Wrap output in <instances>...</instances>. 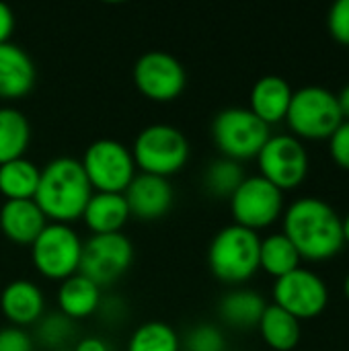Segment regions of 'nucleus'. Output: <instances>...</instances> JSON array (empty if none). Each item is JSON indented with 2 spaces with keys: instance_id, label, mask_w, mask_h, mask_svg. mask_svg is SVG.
Here are the masks:
<instances>
[{
  "instance_id": "24",
  "label": "nucleus",
  "mask_w": 349,
  "mask_h": 351,
  "mask_svg": "<svg viewBox=\"0 0 349 351\" xmlns=\"http://www.w3.org/2000/svg\"><path fill=\"white\" fill-rule=\"evenodd\" d=\"M41 169L29 158H16L0 165V193L6 202L33 199L39 185Z\"/></svg>"
},
{
  "instance_id": "21",
  "label": "nucleus",
  "mask_w": 349,
  "mask_h": 351,
  "mask_svg": "<svg viewBox=\"0 0 349 351\" xmlns=\"http://www.w3.org/2000/svg\"><path fill=\"white\" fill-rule=\"evenodd\" d=\"M265 308H267V302L263 300V296L255 290H249V288L230 290L218 302L220 319L228 327L239 329V331L255 329L259 325Z\"/></svg>"
},
{
  "instance_id": "25",
  "label": "nucleus",
  "mask_w": 349,
  "mask_h": 351,
  "mask_svg": "<svg viewBox=\"0 0 349 351\" xmlns=\"http://www.w3.org/2000/svg\"><path fill=\"white\" fill-rule=\"evenodd\" d=\"M300 261H302L300 253L296 251V247L290 243V239L284 232H276V234L261 239L259 269H263L272 278L278 280V278L298 269Z\"/></svg>"
},
{
  "instance_id": "15",
  "label": "nucleus",
  "mask_w": 349,
  "mask_h": 351,
  "mask_svg": "<svg viewBox=\"0 0 349 351\" xmlns=\"http://www.w3.org/2000/svg\"><path fill=\"white\" fill-rule=\"evenodd\" d=\"M0 311L12 327H31L45 315V296L31 280H12L0 292Z\"/></svg>"
},
{
  "instance_id": "1",
  "label": "nucleus",
  "mask_w": 349,
  "mask_h": 351,
  "mask_svg": "<svg viewBox=\"0 0 349 351\" xmlns=\"http://www.w3.org/2000/svg\"><path fill=\"white\" fill-rule=\"evenodd\" d=\"M302 259L327 261L335 257L346 241L341 216L321 197H300L284 212V230Z\"/></svg>"
},
{
  "instance_id": "22",
  "label": "nucleus",
  "mask_w": 349,
  "mask_h": 351,
  "mask_svg": "<svg viewBox=\"0 0 349 351\" xmlns=\"http://www.w3.org/2000/svg\"><path fill=\"white\" fill-rule=\"evenodd\" d=\"M263 341L274 351H292L300 343V321L276 304H267L259 325Z\"/></svg>"
},
{
  "instance_id": "27",
  "label": "nucleus",
  "mask_w": 349,
  "mask_h": 351,
  "mask_svg": "<svg viewBox=\"0 0 349 351\" xmlns=\"http://www.w3.org/2000/svg\"><path fill=\"white\" fill-rule=\"evenodd\" d=\"M243 179H245V171L241 162L222 156L208 165L204 173V187L210 195L218 199H230V195L237 191Z\"/></svg>"
},
{
  "instance_id": "30",
  "label": "nucleus",
  "mask_w": 349,
  "mask_h": 351,
  "mask_svg": "<svg viewBox=\"0 0 349 351\" xmlns=\"http://www.w3.org/2000/svg\"><path fill=\"white\" fill-rule=\"evenodd\" d=\"M329 33L335 41L349 45V0H337L327 16Z\"/></svg>"
},
{
  "instance_id": "7",
  "label": "nucleus",
  "mask_w": 349,
  "mask_h": 351,
  "mask_svg": "<svg viewBox=\"0 0 349 351\" xmlns=\"http://www.w3.org/2000/svg\"><path fill=\"white\" fill-rule=\"evenodd\" d=\"M82 239L70 224L47 222L31 245V261L39 276L64 282L78 274L82 259Z\"/></svg>"
},
{
  "instance_id": "31",
  "label": "nucleus",
  "mask_w": 349,
  "mask_h": 351,
  "mask_svg": "<svg viewBox=\"0 0 349 351\" xmlns=\"http://www.w3.org/2000/svg\"><path fill=\"white\" fill-rule=\"evenodd\" d=\"M329 152L333 162L339 169L349 171V121H341V125L329 138Z\"/></svg>"
},
{
  "instance_id": "3",
  "label": "nucleus",
  "mask_w": 349,
  "mask_h": 351,
  "mask_svg": "<svg viewBox=\"0 0 349 351\" xmlns=\"http://www.w3.org/2000/svg\"><path fill=\"white\" fill-rule=\"evenodd\" d=\"M261 239L255 230L239 224L220 228L208 247V267L216 280L228 286L249 282L259 269Z\"/></svg>"
},
{
  "instance_id": "8",
  "label": "nucleus",
  "mask_w": 349,
  "mask_h": 351,
  "mask_svg": "<svg viewBox=\"0 0 349 351\" xmlns=\"http://www.w3.org/2000/svg\"><path fill=\"white\" fill-rule=\"evenodd\" d=\"M80 165L93 191L99 193H123L138 175L132 150L113 138L95 140L84 150Z\"/></svg>"
},
{
  "instance_id": "28",
  "label": "nucleus",
  "mask_w": 349,
  "mask_h": 351,
  "mask_svg": "<svg viewBox=\"0 0 349 351\" xmlns=\"http://www.w3.org/2000/svg\"><path fill=\"white\" fill-rule=\"evenodd\" d=\"M35 329V343L51 351L68 350V343L74 339V321L64 317L62 313L43 315Z\"/></svg>"
},
{
  "instance_id": "38",
  "label": "nucleus",
  "mask_w": 349,
  "mask_h": 351,
  "mask_svg": "<svg viewBox=\"0 0 349 351\" xmlns=\"http://www.w3.org/2000/svg\"><path fill=\"white\" fill-rule=\"evenodd\" d=\"M60 351H72V350H70V348H68V350H60Z\"/></svg>"
},
{
  "instance_id": "13",
  "label": "nucleus",
  "mask_w": 349,
  "mask_h": 351,
  "mask_svg": "<svg viewBox=\"0 0 349 351\" xmlns=\"http://www.w3.org/2000/svg\"><path fill=\"white\" fill-rule=\"evenodd\" d=\"M132 74L136 88L154 103L175 101L187 84L183 64L175 56L160 49L142 53L134 64Z\"/></svg>"
},
{
  "instance_id": "16",
  "label": "nucleus",
  "mask_w": 349,
  "mask_h": 351,
  "mask_svg": "<svg viewBox=\"0 0 349 351\" xmlns=\"http://www.w3.org/2000/svg\"><path fill=\"white\" fill-rule=\"evenodd\" d=\"M37 70L31 56L14 45L2 43L0 45V99L14 101L31 93L35 86Z\"/></svg>"
},
{
  "instance_id": "35",
  "label": "nucleus",
  "mask_w": 349,
  "mask_h": 351,
  "mask_svg": "<svg viewBox=\"0 0 349 351\" xmlns=\"http://www.w3.org/2000/svg\"><path fill=\"white\" fill-rule=\"evenodd\" d=\"M337 103H339V111H341L344 119L349 121V84H346V86L339 90V95H337Z\"/></svg>"
},
{
  "instance_id": "9",
  "label": "nucleus",
  "mask_w": 349,
  "mask_h": 351,
  "mask_svg": "<svg viewBox=\"0 0 349 351\" xmlns=\"http://www.w3.org/2000/svg\"><path fill=\"white\" fill-rule=\"evenodd\" d=\"M228 202L234 224L255 232L272 226L284 214V191L261 175L245 177Z\"/></svg>"
},
{
  "instance_id": "26",
  "label": "nucleus",
  "mask_w": 349,
  "mask_h": 351,
  "mask_svg": "<svg viewBox=\"0 0 349 351\" xmlns=\"http://www.w3.org/2000/svg\"><path fill=\"white\" fill-rule=\"evenodd\" d=\"M128 351H181V337L163 321H146L132 333Z\"/></svg>"
},
{
  "instance_id": "23",
  "label": "nucleus",
  "mask_w": 349,
  "mask_h": 351,
  "mask_svg": "<svg viewBox=\"0 0 349 351\" xmlns=\"http://www.w3.org/2000/svg\"><path fill=\"white\" fill-rule=\"evenodd\" d=\"M31 142V125L23 111L0 107V165L23 158Z\"/></svg>"
},
{
  "instance_id": "32",
  "label": "nucleus",
  "mask_w": 349,
  "mask_h": 351,
  "mask_svg": "<svg viewBox=\"0 0 349 351\" xmlns=\"http://www.w3.org/2000/svg\"><path fill=\"white\" fill-rule=\"evenodd\" d=\"M0 351H35L33 337L21 327L0 329Z\"/></svg>"
},
{
  "instance_id": "11",
  "label": "nucleus",
  "mask_w": 349,
  "mask_h": 351,
  "mask_svg": "<svg viewBox=\"0 0 349 351\" xmlns=\"http://www.w3.org/2000/svg\"><path fill=\"white\" fill-rule=\"evenodd\" d=\"M257 165L259 175L280 191L296 189L309 175V152L296 136L276 134L257 154Z\"/></svg>"
},
{
  "instance_id": "10",
  "label": "nucleus",
  "mask_w": 349,
  "mask_h": 351,
  "mask_svg": "<svg viewBox=\"0 0 349 351\" xmlns=\"http://www.w3.org/2000/svg\"><path fill=\"white\" fill-rule=\"evenodd\" d=\"M134 263V245L123 232L93 234L84 241L80 269L99 288L115 284Z\"/></svg>"
},
{
  "instance_id": "19",
  "label": "nucleus",
  "mask_w": 349,
  "mask_h": 351,
  "mask_svg": "<svg viewBox=\"0 0 349 351\" xmlns=\"http://www.w3.org/2000/svg\"><path fill=\"white\" fill-rule=\"evenodd\" d=\"M82 220L93 234H113L121 232L130 220V208L123 193H99L93 191Z\"/></svg>"
},
{
  "instance_id": "2",
  "label": "nucleus",
  "mask_w": 349,
  "mask_h": 351,
  "mask_svg": "<svg viewBox=\"0 0 349 351\" xmlns=\"http://www.w3.org/2000/svg\"><path fill=\"white\" fill-rule=\"evenodd\" d=\"M91 195L93 187L80 160L72 156H58L41 169L33 202L39 206L47 222L70 224L82 218Z\"/></svg>"
},
{
  "instance_id": "29",
  "label": "nucleus",
  "mask_w": 349,
  "mask_h": 351,
  "mask_svg": "<svg viewBox=\"0 0 349 351\" xmlns=\"http://www.w3.org/2000/svg\"><path fill=\"white\" fill-rule=\"evenodd\" d=\"M183 351H226V337L222 329L212 323L195 325L183 339Z\"/></svg>"
},
{
  "instance_id": "5",
  "label": "nucleus",
  "mask_w": 349,
  "mask_h": 351,
  "mask_svg": "<svg viewBox=\"0 0 349 351\" xmlns=\"http://www.w3.org/2000/svg\"><path fill=\"white\" fill-rule=\"evenodd\" d=\"M286 121L298 140H329L344 121L337 95L319 84L294 90Z\"/></svg>"
},
{
  "instance_id": "12",
  "label": "nucleus",
  "mask_w": 349,
  "mask_h": 351,
  "mask_svg": "<svg viewBox=\"0 0 349 351\" xmlns=\"http://www.w3.org/2000/svg\"><path fill=\"white\" fill-rule=\"evenodd\" d=\"M274 304L298 321L317 319L329 304V288L323 278L311 269L298 267L274 282Z\"/></svg>"
},
{
  "instance_id": "17",
  "label": "nucleus",
  "mask_w": 349,
  "mask_h": 351,
  "mask_svg": "<svg viewBox=\"0 0 349 351\" xmlns=\"http://www.w3.org/2000/svg\"><path fill=\"white\" fill-rule=\"evenodd\" d=\"M47 226V218L33 199H12L0 206V230L14 245L31 247Z\"/></svg>"
},
{
  "instance_id": "6",
  "label": "nucleus",
  "mask_w": 349,
  "mask_h": 351,
  "mask_svg": "<svg viewBox=\"0 0 349 351\" xmlns=\"http://www.w3.org/2000/svg\"><path fill=\"white\" fill-rule=\"evenodd\" d=\"M269 136V125L263 123L249 107L222 109L212 121L214 144L224 158L237 162L257 158Z\"/></svg>"
},
{
  "instance_id": "18",
  "label": "nucleus",
  "mask_w": 349,
  "mask_h": 351,
  "mask_svg": "<svg viewBox=\"0 0 349 351\" xmlns=\"http://www.w3.org/2000/svg\"><path fill=\"white\" fill-rule=\"evenodd\" d=\"M292 95L294 90L286 78L267 74L253 84L249 95V109L267 125L280 123L286 119Z\"/></svg>"
},
{
  "instance_id": "37",
  "label": "nucleus",
  "mask_w": 349,
  "mask_h": 351,
  "mask_svg": "<svg viewBox=\"0 0 349 351\" xmlns=\"http://www.w3.org/2000/svg\"><path fill=\"white\" fill-rule=\"evenodd\" d=\"M344 292H346V298L349 300V274L348 278H346V282H344Z\"/></svg>"
},
{
  "instance_id": "14",
  "label": "nucleus",
  "mask_w": 349,
  "mask_h": 351,
  "mask_svg": "<svg viewBox=\"0 0 349 351\" xmlns=\"http://www.w3.org/2000/svg\"><path fill=\"white\" fill-rule=\"evenodd\" d=\"M123 197L128 202L130 216L150 222L169 214L175 199V191L169 179L138 173L123 191Z\"/></svg>"
},
{
  "instance_id": "36",
  "label": "nucleus",
  "mask_w": 349,
  "mask_h": 351,
  "mask_svg": "<svg viewBox=\"0 0 349 351\" xmlns=\"http://www.w3.org/2000/svg\"><path fill=\"white\" fill-rule=\"evenodd\" d=\"M341 228H344V241L349 243V212L341 218Z\"/></svg>"
},
{
  "instance_id": "20",
  "label": "nucleus",
  "mask_w": 349,
  "mask_h": 351,
  "mask_svg": "<svg viewBox=\"0 0 349 351\" xmlns=\"http://www.w3.org/2000/svg\"><path fill=\"white\" fill-rule=\"evenodd\" d=\"M103 288H99L95 282L84 278L82 274H76L64 282H60L58 288V313L68 317L70 321H80L93 317L103 300L101 294Z\"/></svg>"
},
{
  "instance_id": "34",
  "label": "nucleus",
  "mask_w": 349,
  "mask_h": 351,
  "mask_svg": "<svg viewBox=\"0 0 349 351\" xmlns=\"http://www.w3.org/2000/svg\"><path fill=\"white\" fill-rule=\"evenodd\" d=\"M72 351H111V348H109V343L105 339L88 335V337H82L80 341H76Z\"/></svg>"
},
{
  "instance_id": "33",
  "label": "nucleus",
  "mask_w": 349,
  "mask_h": 351,
  "mask_svg": "<svg viewBox=\"0 0 349 351\" xmlns=\"http://www.w3.org/2000/svg\"><path fill=\"white\" fill-rule=\"evenodd\" d=\"M12 31H14V14L8 4L0 2V45L10 41Z\"/></svg>"
},
{
  "instance_id": "4",
  "label": "nucleus",
  "mask_w": 349,
  "mask_h": 351,
  "mask_svg": "<svg viewBox=\"0 0 349 351\" xmlns=\"http://www.w3.org/2000/svg\"><path fill=\"white\" fill-rule=\"evenodd\" d=\"M130 150L140 173L165 179L179 173L189 160V142L185 134L169 123L146 125L136 136Z\"/></svg>"
}]
</instances>
